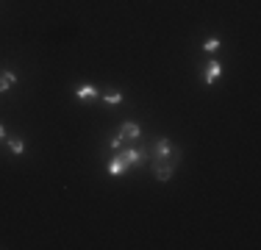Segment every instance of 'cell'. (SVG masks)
Returning <instances> with one entry per match:
<instances>
[{"label":"cell","instance_id":"6","mask_svg":"<svg viewBox=\"0 0 261 250\" xmlns=\"http://www.w3.org/2000/svg\"><path fill=\"white\" fill-rule=\"evenodd\" d=\"M14 83H17V75H14L12 70H3V72H0V92H9Z\"/></svg>","mask_w":261,"mask_h":250},{"label":"cell","instance_id":"2","mask_svg":"<svg viewBox=\"0 0 261 250\" xmlns=\"http://www.w3.org/2000/svg\"><path fill=\"white\" fill-rule=\"evenodd\" d=\"M119 137H122L125 142H134V139L142 137V128H139V122H122V128H119Z\"/></svg>","mask_w":261,"mask_h":250},{"label":"cell","instance_id":"5","mask_svg":"<svg viewBox=\"0 0 261 250\" xmlns=\"http://www.w3.org/2000/svg\"><path fill=\"white\" fill-rule=\"evenodd\" d=\"M220 75H222V64H220V61H208V70H206V83H208V86H211Z\"/></svg>","mask_w":261,"mask_h":250},{"label":"cell","instance_id":"7","mask_svg":"<svg viewBox=\"0 0 261 250\" xmlns=\"http://www.w3.org/2000/svg\"><path fill=\"white\" fill-rule=\"evenodd\" d=\"M75 95L81 97V100H92V97H97L100 92H97L95 86H92V83H81V86L75 89Z\"/></svg>","mask_w":261,"mask_h":250},{"label":"cell","instance_id":"12","mask_svg":"<svg viewBox=\"0 0 261 250\" xmlns=\"http://www.w3.org/2000/svg\"><path fill=\"white\" fill-rule=\"evenodd\" d=\"M3 137H6V128H3V125H0V139H3Z\"/></svg>","mask_w":261,"mask_h":250},{"label":"cell","instance_id":"9","mask_svg":"<svg viewBox=\"0 0 261 250\" xmlns=\"http://www.w3.org/2000/svg\"><path fill=\"white\" fill-rule=\"evenodd\" d=\"M9 148H12V153H17V156L25 153V142H23V139H9Z\"/></svg>","mask_w":261,"mask_h":250},{"label":"cell","instance_id":"11","mask_svg":"<svg viewBox=\"0 0 261 250\" xmlns=\"http://www.w3.org/2000/svg\"><path fill=\"white\" fill-rule=\"evenodd\" d=\"M122 145H125V139L119 137V134H117V137H111V139H108V148H111V150H122Z\"/></svg>","mask_w":261,"mask_h":250},{"label":"cell","instance_id":"8","mask_svg":"<svg viewBox=\"0 0 261 250\" xmlns=\"http://www.w3.org/2000/svg\"><path fill=\"white\" fill-rule=\"evenodd\" d=\"M103 100H106L108 106H117V103H122V92H119V89H114V92H106V95H103Z\"/></svg>","mask_w":261,"mask_h":250},{"label":"cell","instance_id":"4","mask_svg":"<svg viewBox=\"0 0 261 250\" xmlns=\"http://www.w3.org/2000/svg\"><path fill=\"white\" fill-rule=\"evenodd\" d=\"M153 153H156V159H164V156H170L172 153V142H170V139H159V142H156L153 145Z\"/></svg>","mask_w":261,"mask_h":250},{"label":"cell","instance_id":"1","mask_svg":"<svg viewBox=\"0 0 261 250\" xmlns=\"http://www.w3.org/2000/svg\"><path fill=\"white\" fill-rule=\"evenodd\" d=\"M178 161H181L178 153H170V156H164V159H156L153 161V175H156V181H170L172 173H175V167H178Z\"/></svg>","mask_w":261,"mask_h":250},{"label":"cell","instance_id":"3","mask_svg":"<svg viewBox=\"0 0 261 250\" xmlns=\"http://www.w3.org/2000/svg\"><path fill=\"white\" fill-rule=\"evenodd\" d=\"M125 170H128V161H125V156H122V153H117L111 161H108V175H111V178L122 175Z\"/></svg>","mask_w":261,"mask_h":250},{"label":"cell","instance_id":"10","mask_svg":"<svg viewBox=\"0 0 261 250\" xmlns=\"http://www.w3.org/2000/svg\"><path fill=\"white\" fill-rule=\"evenodd\" d=\"M220 48V39H217V36H211V39H206V45H203V50H206V53H214V50Z\"/></svg>","mask_w":261,"mask_h":250}]
</instances>
